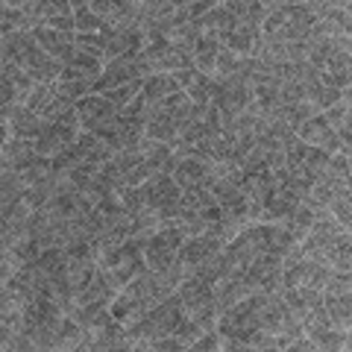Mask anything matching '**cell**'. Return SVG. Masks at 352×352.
Wrapping results in <instances>:
<instances>
[{
  "label": "cell",
  "instance_id": "cell-1",
  "mask_svg": "<svg viewBox=\"0 0 352 352\" xmlns=\"http://www.w3.org/2000/svg\"><path fill=\"white\" fill-rule=\"evenodd\" d=\"M188 238L185 229L176 220H162L159 229L144 241V261L150 270H168L176 264V252H179L182 241Z\"/></svg>",
  "mask_w": 352,
  "mask_h": 352
},
{
  "label": "cell",
  "instance_id": "cell-2",
  "mask_svg": "<svg viewBox=\"0 0 352 352\" xmlns=\"http://www.w3.org/2000/svg\"><path fill=\"white\" fill-rule=\"evenodd\" d=\"M82 132L80 126V118H76L74 109H68V112H62L56 118H44V126L38 132V138L32 141V147H36L38 156H47L53 159L59 150H65L71 144V141Z\"/></svg>",
  "mask_w": 352,
  "mask_h": 352
},
{
  "label": "cell",
  "instance_id": "cell-3",
  "mask_svg": "<svg viewBox=\"0 0 352 352\" xmlns=\"http://www.w3.org/2000/svg\"><path fill=\"white\" fill-rule=\"evenodd\" d=\"M150 74H153V71L147 68V62L141 59V50L132 53V56H118V59H112V62H106L103 74L91 82V91H94V94H103L106 88L124 85V82H132V80H147Z\"/></svg>",
  "mask_w": 352,
  "mask_h": 352
},
{
  "label": "cell",
  "instance_id": "cell-4",
  "mask_svg": "<svg viewBox=\"0 0 352 352\" xmlns=\"http://www.w3.org/2000/svg\"><path fill=\"white\" fill-rule=\"evenodd\" d=\"M144 185V197H147V208H153L162 220H170L176 206L182 200V188L173 179V173H153L150 179L141 182Z\"/></svg>",
  "mask_w": 352,
  "mask_h": 352
},
{
  "label": "cell",
  "instance_id": "cell-5",
  "mask_svg": "<svg viewBox=\"0 0 352 352\" xmlns=\"http://www.w3.org/2000/svg\"><path fill=\"white\" fill-rule=\"evenodd\" d=\"M282 267H285V256L276 252H261V256L252 258V264L247 267L244 279L252 291H282Z\"/></svg>",
  "mask_w": 352,
  "mask_h": 352
},
{
  "label": "cell",
  "instance_id": "cell-6",
  "mask_svg": "<svg viewBox=\"0 0 352 352\" xmlns=\"http://www.w3.org/2000/svg\"><path fill=\"white\" fill-rule=\"evenodd\" d=\"M296 135H300L305 144H314V147H320L326 153H340V150H344V147H340L338 129L329 124V118L323 112H317L308 120H302V124L296 126Z\"/></svg>",
  "mask_w": 352,
  "mask_h": 352
},
{
  "label": "cell",
  "instance_id": "cell-7",
  "mask_svg": "<svg viewBox=\"0 0 352 352\" xmlns=\"http://www.w3.org/2000/svg\"><path fill=\"white\" fill-rule=\"evenodd\" d=\"M223 250V241H220L214 232H203V235H188L182 241L179 252H176V261L185 267V276H188V270L197 267L200 261L217 256V252Z\"/></svg>",
  "mask_w": 352,
  "mask_h": 352
},
{
  "label": "cell",
  "instance_id": "cell-8",
  "mask_svg": "<svg viewBox=\"0 0 352 352\" xmlns=\"http://www.w3.org/2000/svg\"><path fill=\"white\" fill-rule=\"evenodd\" d=\"M214 173H217L214 162H206L200 156H179L173 179L179 182V188H208Z\"/></svg>",
  "mask_w": 352,
  "mask_h": 352
},
{
  "label": "cell",
  "instance_id": "cell-9",
  "mask_svg": "<svg viewBox=\"0 0 352 352\" xmlns=\"http://www.w3.org/2000/svg\"><path fill=\"white\" fill-rule=\"evenodd\" d=\"M74 112L76 118H80V126L85 132H94V129H100L103 124H109L115 115H118V109L106 100L103 94H85L82 100H76L74 103Z\"/></svg>",
  "mask_w": 352,
  "mask_h": 352
},
{
  "label": "cell",
  "instance_id": "cell-10",
  "mask_svg": "<svg viewBox=\"0 0 352 352\" xmlns=\"http://www.w3.org/2000/svg\"><path fill=\"white\" fill-rule=\"evenodd\" d=\"M30 32H32V38H36L41 47H44V53H47V56H53V59H59L62 65L68 62V56H71L74 47H76V41H74L76 32H68V30H56V27H47V24H36Z\"/></svg>",
  "mask_w": 352,
  "mask_h": 352
},
{
  "label": "cell",
  "instance_id": "cell-11",
  "mask_svg": "<svg viewBox=\"0 0 352 352\" xmlns=\"http://www.w3.org/2000/svg\"><path fill=\"white\" fill-rule=\"evenodd\" d=\"M173 76H176V82H179V88L191 97L197 106L212 103V91H214V76L212 74H206V71L197 68V65H191V68L173 71Z\"/></svg>",
  "mask_w": 352,
  "mask_h": 352
},
{
  "label": "cell",
  "instance_id": "cell-12",
  "mask_svg": "<svg viewBox=\"0 0 352 352\" xmlns=\"http://www.w3.org/2000/svg\"><path fill=\"white\" fill-rule=\"evenodd\" d=\"M6 124H9V135H12V138L36 141L38 132H41V126H44V118H41L38 112H32L30 106L18 103V106H12V112H9Z\"/></svg>",
  "mask_w": 352,
  "mask_h": 352
},
{
  "label": "cell",
  "instance_id": "cell-13",
  "mask_svg": "<svg viewBox=\"0 0 352 352\" xmlns=\"http://www.w3.org/2000/svg\"><path fill=\"white\" fill-rule=\"evenodd\" d=\"M220 47H223V41H220L217 36H212V32H203L200 30V36H197V41H194V65L200 71L214 76V65H217Z\"/></svg>",
  "mask_w": 352,
  "mask_h": 352
},
{
  "label": "cell",
  "instance_id": "cell-14",
  "mask_svg": "<svg viewBox=\"0 0 352 352\" xmlns=\"http://www.w3.org/2000/svg\"><path fill=\"white\" fill-rule=\"evenodd\" d=\"M24 15L36 27V24H47L56 15H74V12H71V0H30L24 6Z\"/></svg>",
  "mask_w": 352,
  "mask_h": 352
},
{
  "label": "cell",
  "instance_id": "cell-15",
  "mask_svg": "<svg viewBox=\"0 0 352 352\" xmlns=\"http://www.w3.org/2000/svg\"><path fill=\"white\" fill-rule=\"evenodd\" d=\"M3 153H6L9 168H12L15 173H21L27 164H32L36 156H38L36 147H32V141H27V138H9L3 144Z\"/></svg>",
  "mask_w": 352,
  "mask_h": 352
},
{
  "label": "cell",
  "instance_id": "cell-16",
  "mask_svg": "<svg viewBox=\"0 0 352 352\" xmlns=\"http://www.w3.org/2000/svg\"><path fill=\"white\" fill-rule=\"evenodd\" d=\"M176 88H179V82H176L173 74H150L144 85H141V94H144V100L153 106V103L164 100L168 94H173Z\"/></svg>",
  "mask_w": 352,
  "mask_h": 352
},
{
  "label": "cell",
  "instance_id": "cell-17",
  "mask_svg": "<svg viewBox=\"0 0 352 352\" xmlns=\"http://www.w3.org/2000/svg\"><path fill=\"white\" fill-rule=\"evenodd\" d=\"M68 68H74V71H80L85 80H97V76L103 74V68H106V62L103 59H97L94 53H88V50H82V47H74V53L68 56Z\"/></svg>",
  "mask_w": 352,
  "mask_h": 352
},
{
  "label": "cell",
  "instance_id": "cell-18",
  "mask_svg": "<svg viewBox=\"0 0 352 352\" xmlns=\"http://www.w3.org/2000/svg\"><path fill=\"white\" fill-rule=\"evenodd\" d=\"M314 212H317V208H311L308 203H300V206L294 208V214H291V217H285V220H282V226L288 229V232H291L296 241H302V238L308 235V229L314 226Z\"/></svg>",
  "mask_w": 352,
  "mask_h": 352
},
{
  "label": "cell",
  "instance_id": "cell-19",
  "mask_svg": "<svg viewBox=\"0 0 352 352\" xmlns=\"http://www.w3.org/2000/svg\"><path fill=\"white\" fill-rule=\"evenodd\" d=\"M71 12H74L76 32H100L103 30V18L88 6V0H71Z\"/></svg>",
  "mask_w": 352,
  "mask_h": 352
},
{
  "label": "cell",
  "instance_id": "cell-20",
  "mask_svg": "<svg viewBox=\"0 0 352 352\" xmlns=\"http://www.w3.org/2000/svg\"><path fill=\"white\" fill-rule=\"evenodd\" d=\"M15 30H32V24L24 15V9L3 3L0 6V36H9V32H15Z\"/></svg>",
  "mask_w": 352,
  "mask_h": 352
},
{
  "label": "cell",
  "instance_id": "cell-21",
  "mask_svg": "<svg viewBox=\"0 0 352 352\" xmlns=\"http://www.w3.org/2000/svg\"><path fill=\"white\" fill-rule=\"evenodd\" d=\"M85 94H91V80H56V97H62L68 106L82 100Z\"/></svg>",
  "mask_w": 352,
  "mask_h": 352
},
{
  "label": "cell",
  "instance_id": "cell-22",
  "mask_svg": "<svg viewBox=\"0 0 352 352\" xmlns=\"http://www.w3.org/2000/svg\"><path fill=\"white\" fill-rule=\"evenodd\" d=\"M141 85H144V80H132V82H124V85L106 88V91H103V97H106V100L112 103V106L118 109V112H120V109H124V106L132 100V97H135V94L141 91Z\"/></svg>",
  "mask_w": 352,
  "mask_h": 352
},
{
  "label": "cell",
  "instance_id": "cell-23",
  "mask_svg": "<svg viewBox=\"0 0 352 352\" xmlns=\"http://www.w3.org/2000/svg\"><path fill=\"white\" fill-rule=\"evenodd\" d=\"M53 91H56V80L53 82H36L32 85V91H30V97H27V103L24 106H30L32 112H44L47 109V103L53 100Z\"/></svg>",
  "mask_w": 352,
  "mask_h": 352
},
{
  "label": "cell",
  "instance_id": "cell-24",
  "mask_svg": "<svg viewBox=\"0 0 352 352\" xmlns=\"http://www.w3.org/2000/svg\"><path fill=\"white\" fill-rule=\"evenodd\" d=\"M191 349H197V352H214V349H223V338H220L217 329H206V332L191 344Z\"/></svg>",
  "mask_w": 352,
  "mask_h": 352
},
{
  "label": "cell",
  "instance_id": "cell-25",
  "mask_svg": "<svg viewBox=\"0 0 352 352\" xmlns=\"http://www.w3.org/2000/svg\"><path fill=\"white\" fill-rule=\"evenodd\" d=\"M147 349H153V352H182L185 344L176 335H162V338H153L147 344Z\"/></svg>",
  "mask_w": 352,
  "mask_h": 352
},
{
  "label": "cell",
  "instance_id": "cell-26",
  "mask_svg": "<svg viewBox=\"0 0 352 352\" xmlns=\"http://www.w3.org/2000/svg\"><path fill=\"white\" fill-rule=\"evenodd\" d=\"M12 68V56H9V44H6V36H0V74H6Z\"/></svg>",
  "mask_w": 352,
  "mask_h": 352
},
{
  "label": "cell",
  "instance_id": "cell-27",
  "mask_svg": "<svg viewBox=\"0 0 352 352\" xmlns=\"http://www.w3.org/2000/svg\"><path fill=\"white\" fill-rule=\"evenodd\" d=\"M88 6H91L100 18H106V15H109V9H112V0H88Z\"/></svg>",
  "mask_w": 352,
  "mask_h": 352
},
{
  "label": "cell",
  "instance_id": "cell-28",
  "mask_svg": "<svg viewBox=\"0 0 352 352\" xmlns=\"http://www.w3.org/2000/svg\"><path fill=\"white\" fill-rule=\"evenodd\" d=\"M18 332V329H12L9 323H0V349L9 346V340H12V335Z\"/></svg>",
  "mask_w": 352,
  "mask_h": 352
},
{
  "label": "cell",
  "instance_id": "cell-29",
  "mask_svg": "<svg viewBox=\"0 0 352 352\" xmlns=\"http://www.w3.org/2000/svg\"><path fill=\"white\" fill-rule=\"evenodd\" d=\"M340 100H344V103H346V106L352 109V82H349V85L344 88V97H340Z\"/></svg>",
  "mask_w": 352,
  "mask_h": 352
},
{
  "label": "cell",
  "instance_id": "cell-30",
  "mask_svg": "<svg viewBox=\"0 0 352 352\" xmlns=\"http://www.w3.org/2000/svg\"><path fill=\"white\" fill-rule=\"evenodd\" d=\"M6 3H9V6H15V9H24L30 0H6Z\"/></svg>",
  "mask_w": 352,
  "mask_h": 352
},
{
  "label": "cell",
  "instance_id": "cell-31",
  "mask_svg": "<svg viewBox=\"0 0 352 352\" xmlns=\"http://www.w3.org/2000/svg\"><path fill=\"white\" fill-rule=\"evenodd\" d=\"M344 36H349V38H352V15L346 18V24H344Z\"/></svg>",
  "mask_w": 352,
  "mask_h": 352
},
{
  "label": "cell",
  "instance_id": "cell-32",
  "mask_svg": "<svg viewBox=\"0 0 352 352\" xmlns=\"http://www.w3.org/2000/svg\"><path fill=\"white\" fill-rule=\"evenodd\" d=\"M346 349H352V326L346 329Z\"/></svg>",
  "mask_w": 352,
  "mask_h": 352
},
{
  "label": "cell",
  "instance_id": "cell-33",
  "mask_svg": "<svg viewBox=\"0 0 352 352\" xmlns=\"http://www.w3.org/2000/svg\"><path fill=\"white\" fill-rule=\"evenodd\" d=\"M217 3H223V0H217Z\"/></svg>",
  "mask_w": 352,
  "mask_h": 352
}]
</instances>
